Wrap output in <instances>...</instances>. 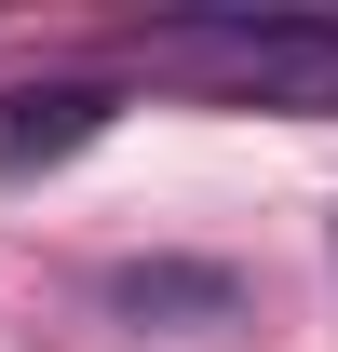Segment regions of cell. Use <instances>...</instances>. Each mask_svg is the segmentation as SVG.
<instances>
[{"label":"cell","instance_id":"cell-1","mask_svg":"<svg viewBox=\"0 0 338 352\" xmlns=\"http://www.w3.org/2000/svg\"><path fill=\"white\" fill-rule=\"evenodd\" d=\"M135 54L163 82L244 95V109H338V14H149Z\"/></svg>","mask_w":338,"mask_h":352},{"label":"cell","instance_id":"cell-2","mask_svg":"<svg viewBox=\"0 0 338 352\" xmlns=\"http://www.w3.org/2000/svg\"><path fill=\"white\" fill-rule=\"evenodd\" d=\"M109 135V82H14L0 95V176H54Z\"/></svg>","mask_w":338,"mask_h":352},{"label":"cell","instance_id":"cell-3","mask_svg":"<svg viewBox=\"0 0 338 352\" xmlns=\"http://www.w3.org/2000/svg\"><path fill=\"white\" fill-rule=\"evenodd\" d=\"M109 298H122V311H230V271H176V258H135V271H109Z\"/></svg>","mask_w":338,"mask_h":352}]
</instances>
